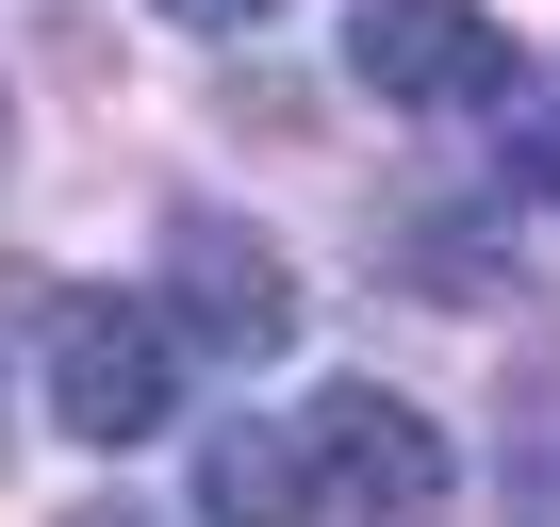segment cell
<instances>
[{
	"instance_id": "6da1fadb",
	"label": "cell",
	"mask_w": 560,
	"mask_h": 527,
	"mask_svg": "<svg viewBox=\"0 0 560 527\" xmlns=\"http://www.w3.org/2000/svg\"><path fill=\"white\" fill-rule=\"evenodd\" d=\"M50 412L83 445H149L182 412V330L149 297H50Z\"/></svg>"
},
{
	"instance_id": "7a4b0ae2",
	"label": "cell",
	"mask_w": 560,
	"mask_h": 527,
	"mask_svg": "<svg viewBox=\"0 0 560 527\" xmlns=\"http://www.w3.org/2000/svg\"><path fill=\"white\" fill-rule=\"evenodd\" d=\"M347 67L412 116H511V34L478 0H363L347 17Z\"/></svg>"
},
{
	"instance_id": "3957f363",
	"label": "cell",
	"mask_w": 560,
	"mask_h": 527,
	"mask_svg": "<svg viewBox=\"0 0 560 527\" xmlns=\"http://www.w3.org/2000/svg\"><path fill=\"white\" fill-rule=\"evenodd\" d=\"M298 429H314V478H330L347 527H429L445 511V429L412 396H314Z\"/></svg>"
},
{
	"instance_id": "277c9868",
	"label": "cell",
	"mask_w": 560,
	"mask_h": 527,
	"mask_svg": "<svg viewBox=\"0 0 560 527\" xmlns=\"http://www.w3.org/2000/svg\"><path fill=\"white\" fill-rule=\"evenodd\" d=\"M165 264H182V330H198L214 363L298 347V281H280V247H264V231H231V214H182V231H165Z\"/></svg>"
},
{
	"instance_id": "5b68a950",
	"label": "cell",
	"mask_w": 560,
	"mask_h": 527,
	"mask_svg": "<svg viewBox=\"0 0 560 527\" xmlns=\"http://www.w3.org/2000/svg\"><path fill=\"white\" fill-rule=\"evenodd\" d=\"M198 511H214V527H330L314 429H264V412H231V429L198 445Z\"/></svg>"
},
{
	"instance_id": "8992f818",
	"label": "cell",
	"mask_w": 560,
	"mask_h": 527,
	"mask_svg": "<svg viewBox=\"0 0 560 527\" xmlns=\"http://www.w3.org/2000/svg\"><path fill=\"white\" fill-rule=\"evenodd\" d=\"M511 181H527V198H560V83L527 99V132H511Z\"/></svg>"
},
{
	"instance_id": "52a82bcc",
	"label": "cell",
	"mask_w": 560,
	"mask_h": 527,
	"mask_svg": "<svg viewBox=\"0 0 560 527\" xmlns=\"http://www.w3.org/2000/svg\"><path fill=\"white\" fill-rule=\"evenodd\" d=\"M165 17H182V34H264L280 0H165Z\"/></svg>"
},
{
	"instance_id": "ba28073f",
	"label": "cell",
	"mask_w": 560,
	"mask_h": 527,
	"mask_svg": "<svg viewBox=\"0 0 560 527\" xmlns=\"http://www.w3.org/2000/svg\"><path fill=\"white\" fill-rule=\"evenodd\" d=\"M67 527H149V511H67Z\"/></svg>"
}]
</instances>
